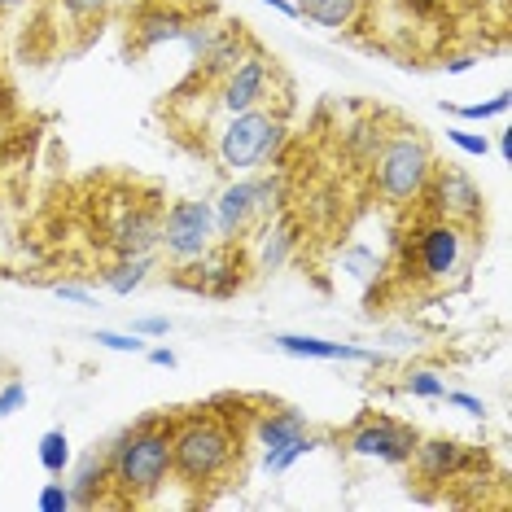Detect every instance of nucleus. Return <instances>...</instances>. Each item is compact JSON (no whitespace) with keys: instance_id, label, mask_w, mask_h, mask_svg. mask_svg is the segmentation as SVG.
I'll list each match as a JSON object with an SVG mask.
<instances>
[{"instance_id":"7c9ffc66","label":"nucleus","mask_w":512,"mask_h":512,"mask_svg":"<svg viewBox=\"0 0 512 512\" xmlns=\"http://www.w3.org/2000/svg\"><path fill=\"white\" fill-rule=\"evenodd\" d=\"M27 381H5L0 386V421H9V416H18V412H27Z\"/></svg>"},{"instance_id":"58836bf2","label":"nucleus","mask_w":512,"mask_h":512,"mask_svg":"<svg viewBox=\"0 0 512 512\" xmlns=\"http://www.w3.org/2000/svg\"><path fill=\"white\" fill-rule=\"evenodd\" d=\"M22 5H31V0H0V14H14Z\"/></svg>"},{"instance_id":"2f4dec72","label":"nucleus","mask_w":512,"mask_h":512,"mask_svg":"<svg viewBox=\"0 0 512 512\" xmlns=\"http://www.w3.org/2000/svg\"><path fill=\"white\" fill-rule=\"evenodd\" d=\"M442 403L456 407V412H464V416H486V403L477 399V394H469V390H447L442 394Z\"/></svg>"},{"instance_id":"6ab92c4d","label":"nucleus","mask_w":512,"mask_h":512,"mask_svg":"<svg viewBox=\"0 0 512 512\" xmlns=\"http://www.w3.org/2000/svg\"><path fill=\"white\" fill-rule=\"evenodd\" d=\"M386 132H390V123L381 119V114H368V119L351 123V127L342 132L346 162H351L355 171H368V167H372V158H377V149H381V141H386Z\"/></svg>"},{"instance_id":"a211bd4d","label":"nucleus","mask_w":512,"mask_h":512,"mask_svg":"<svg viewBox=\"0 0 512 512\" xmlns=\"http://www.w3.org/2000/svg\"><path fill=\"white\" fill-rule=\"evenodd\" d=\"M307 429L311 425L298 407H267V412L254 416V447H259V456H272V451H281L285 442H294Z\"/></svg>"},{"instance_id":"ddd939ff","label":"nucleus","mask_w":512,"mask_h":512,"mask_svg":"<svg viewBox=\"0 0 512 512\" xmlns=\"http://www.w3.org/2000/svg\"><path fill=\"white\" fill-rule=\"evenodd\" d=\"M158 224H162V211L149 202H123L119 215L110 224V241L119 254H158Z\"/></svg>"},{"instance_id":"f03ea898","label":"nucleus","mask_w":512,"mask_h":512,"mask_svg":"<svg viewBox=\"0 0 512 512\" xmlns=\"http://www.w3.org/2000/svg\"><path fill=\"white\" fill-rule=\"evenodd\" d=\"M106 464L114 508L154 504L158 491L171 482V421L145 416V421L127 425L106 447Z\"/></svg>"},{"instance_id":"dca6fc26","label":"nucleus","mask_w":512,"mask_h":512,"mask_svg":"<svg viewBox=\"0 0 512 512\" xmlns=\"http://www.w3.org/2000/svg\"><path fill=\"white\" fill-rule=\"evenodd\" d=\"M66 486H71V504L75 508L114 504V499H110V464H106V451H84V456H75L71 469H66Z\"/></svg>"},{"instance_id":"1a4fd4ad","label":"nucleus","mask_w":512,"mask_h":512,"mask_svg":"<svg viewBox=\"0 0 512 512\" xmlns=\"http://www.w3.org/2000/svg\"><path fill=\"white\" fill-rule=\"evenodd\" d=\"M272 57L250 49L241 57L232 71H224L215 79V106L219 114H241V110H254V106H267V97H272Z\"/></svg>"},{"instance_id":"7ed1b4c3","label":"nucleus","mask_w":512,"mask_h":512,"mask_svg":"<svg viewBox=\"0 0 512 512\" xmlns=\"http://www.w3.org/2000/svg\"><path fill=\"white\" fill-rule=\"evenodd\" d=\"M434 167H438V158H434L429 136L412 123H399L386 132V141H381L377 158L368 167L372 193L386 206H394V211H407V206H416L425 197V184L434 176Z\"/></svg>"},{"instance_id":"393cba45","label":"nucleus","mask_w":512,"mask_h":512,"mask_svg":"<svg viewBox=\"0 0 512 512\" xmlns=\"http://www.w3.org/2000/svg\"><path fill=\"white\" fill-rule=\"evenodd\" d=\"M508 106H512V92H508V88H499L495 97H486V101H473V106H447V101H442V110L456 114V119H464V123H491V119H504Z\"/></svg>"},{"instance_id":"f3484780","label":"nucleus","mask_w":512,"mask_h":512,"mask_svg":"<svg viewBox=\"0 0 512 512\" xmlns=\"http://www.w3.org/2000/svg\"><path fill=\"white\" fill-rule=\"evenodd\" d=\"M294 250H298V224H294V215L281 211V215L263 219L259 250H254V267H259V272H281V267L294 259Z\"/></svg>"},{"instance_id":"20e7f679","label":"nucleus","mask_w":512,"mask_h":512,"mask_svg":"<svg viewBox=\"0 0 512 512\" xmlns=\"http://www.w3.org/2000/svg\"><path fill=\"white\" fill-rule=\"evenodd\" d=\"M285 145H289V119L267 106L224 114V123L215 127V162L228 176H250V171L272 167V162H281Z\"/></svg>"},{"instance_id":"f8f14e48","label":"nucleus","mask_w":512,"mask_h":512,"mask_svg":"<svg viewBox=\"0 0 512 512\" xmlns=\"http://www.w3.org/2000/svg\"><path fill=\"white\" fill-rule=\"evenodd\" d=\"M469 447L464 442H456V438H442V434H434V438H421L416 434V442H412V469H416V477L421 482H429V486H447V482H456V477H464V469H469Z\"/></svg>"},{"instance_id":"72a5a7b5","label":"nucleus","mask_w":512,"mask_h":512,"mask_svg":"<svg viewBox=\"0 0 512 512\" xmlns=\"http://www.w3.org/2000/svg\"><path fill=\"white\" fill-rule=\"evenodd\" d=\"M53 294L57 298H62V302H79V307H88V302H92V289H84V285H53Z\"/></svg>"},{"instance_id":"aec40b11","label":"nucleus","mask_w":512,"mask_h":512,"mask_svg":"<svg viewBox=\"0 0 512 512\" xmlns=\"http://www.w3.org/2000/svg\"><path fill=\"white\" fill-rule=\"evenodd\" d=\"M158 267V254H119L106 272H101V285L110 289L114 298H132Z\"/></svg>"},{"instance_id":"412c9836","label":"nucleus","mask_w":512,"mask_h":512,"mask_svg":"<svg viewBox=\"0 0 512 512\" xmlns=\"http://www.w3.org/2000/svg\"><path fill=\"white\" fill-rule=\"evenodd\" d=\"M294 9H298V18L311 22V27L346 31L359 22V14H364V0H294Z\"/></svg>"},{"instance_id":"c9c22d12","label":"nucleus","mask_w":512,"mask_h":512,"mask_svg":"<svg viewBox=\"0 0 512 512\" xmlns=\"http://www.w3.org/2000/svg\"><path fill=\"white\" fill-rule=\"evenodd\" d=\"M442 66H447V75H464V71H473L477 66V57L473 53H456V57H447Z\"/></svg>"},{"instance_id":"4be33fe9","label":"nucleus","mask_w":512,"mask_h":512,"mask_svg":"<svg viewBox=\"0 0 512 512\" xmlns=\"http://www.w3.org/2000/svg\"><path fill=\"white\" fill-rule=\"evenodd\" d=\"M337 272L355 285H372L386 276V259H381L372 246H364V241H351V246L337 250Z\"/></svg>"},{"instance_id":"cd10ccee","label":"nucleus","mask_w":512,"mask_h":512,"mask_svg":"<svg viewBox=\"0 0 512 512\" xmlns=\"http://www.w3.org/2000/svg\"><path fill=\"white\" fill-rule=\"evenodd\" d=\"M92 342L97 346H106V351H119V355H145V337H136V333H114V329H97L92 333Z\"/></svg>"},{"instance_id":"4c0bfd02","label":"nucleus","mask_w":512,"mask_h":512,"mask_svg":"<svg viewBox=\"0 0 512 512\" xmlns=\"http://www.w3.org/2000/svg\"><path fill=\"white\" fill-rule=\"evenodd\" d=\"M495 149H499V158L508 162V158H512V136H508V132H499V145H495Z\"/></svg>"},{"instance_id":"e433bc0d","label":"nucleus","mask_w":512,"mask_h":512,"mask_svg":"<svg viewBox=\"0 0 512 512\" xmlns=\"http://www.w3.org/2000/svg\"><path fill=\"white\" fill-rule=\"evenodd\" d=\"M267 9H276V14H285V18H298V9H294V0H263Z\"/></svg>"},{"instance_id":"473e14b6","label":"nucleus","mask_w":512,"mask_h":512,"mask_svg":"<svg viewBox=\"0 0 512 512\" xmlns=\"http://www.w3.org/2000/svg\"><path fill=\"white\" fill-rule=\"evenodd\" d=\"M132 333L136 337H167L171 333V320L167 316H141V320H132Z\"/></svg>"},{"instance_id":"f257e3e1","label":"nucleus","mask_w":512,"mask_h":512,"mask_svg":"<svg viewBox=\"0 0 512 512\" xmlns=\"http://www.w3.org/2000/svg\"><path fill=\"white\" fill-rule=\"evenodd\" d=\"M241 464V434L215 407H193L171 416V477H180L189 491L224 486Z\"/></svg>"},{"instance_id":"f704fd0d","label":"nucleus","mask_w":512,"mask_h":512,"mask_svg":"<svg viewBox=\"0 0 512 512\" xmlns=\"http://www.w3.org/2000/svg\"><path fill=\"white\" fill-rule=\"evenodd\" d=\"M145 359L158 368H180V355L171 351V346H145Z\"/></svg>"},{"instance_id":"2eb2a0df","label":"nucleus","mask_w":512,"mask_h":512,"mask_svg":"<svg viewBox=\"0 0 512 512\" xmlns=\"http://www.w3.org/2000/svg\"><path fill=\"white\" fill-rule=\"evenodd\" d=\"M184 22L189 14L176 5H167V0H145V5L132 9V40L141 53H158L162 44H176Z\"/></svg>"},{"instance_id":"5701e85b","label":"nucleus","mask_w":512,"mask_h":512,"mask_svg":"<svg viewBox=\"0 0 512 512\" xmlns=\"http://www.w3.org/2000/svg\"><path fill=\"white\" fill-rule=\"evenodd\" d=\"M36 460H40V469L49 473V477H66V469H71V460H75L71 434H66L62 425L44 429L40 442H36Z\"/></svg>"},{"instance_id":"9b49d317","label":"nucleus","mask_w":512,"mask_h":512,"mask_svg":"<svg viewBox=\"0 0 512 512\" xmlns=\"http://www.w3.org/2000/svg\"><path fill=\"white\" fill-rule=\"evenodd\" d=\"M215 215V241L219 246H241L254 228H259V211H254V180L232 176L211 202Z\"/></svg>"},{"instance_id":"423d86ee","label":"nucleus","mask_w":512,"mask_h":512,"mask_svg":"<svg viewBox=\"0 0 512 512\" xmlns=\"http://www.w3.org/2000/svg\"><path fill=\"white\" fill-rule=\"evenodd\" d=\"M215 246V215L206 197H180L162 211L158 224V259H167L171 267L197 263L206 250Z\"/></svg>"},{"instance_id":"ea45409f","label":"nucleus","mask_w":512,"mask_h":512,"mask_svg":"<svg viewBox=\"0 0 512 512\" xmlns=\"http://www.w3.org/2000/svg\"><path fill=\"white\" fill-rule=\"evenodd\" d=\"M136 5H145V0H114V9H136Z\"/></svg>"},{"instance_id":"c756f323","label":"nucleus","mask_w":512,"mask_h":512,"mask_svg":"<svg viewBox=\"0 0 512 512\" xmlns=\"http://www.w3.org/2000/svg\"><path fill=\"white\" fill-rule=\"evenodd\" d=\"M57 5H62L66 18H75V22H101L114 9V0H57Z\"/></svg>"},{"instance_id":"4468645a","label":"nucleus","mask_w":512,"mask_h":512,"mask_svg":"<svg viewBox=\"0 0 512 512\" xmlns=\"http://www.w3.org/2000/svg\"><path fill=\"white\" fill-rule=\"evenodd\" d=\"M272 346L294 359H324V364H386L381 351H368V346H351V342H329V337H316V333H272Z\"/></svg>"},{"instance_id":"0eeeda50","label":"nucleus","mask_w":512,"mask_h":512,"mask_svg":"<svg viewBox=\"0 0 512 512\" xmlns=\"http://www.w3.org/2000/svg\"><path fill=\"white\" fill-rule=\"evenodd\" d=\"M412 442H416V429L394 421V416H359V421L342 434L346 456L377 460V464H390V469H407Z\"/></svg>"},{"instance_id":"b1692460","label":"nucleus","mask_w":512,"mask_h":512,"mask_svg":"<svg viewBox=\"0 0 512 512\" xmlns=\"http://www.w3.org/2000/svg\"><path fill=\"white\" fill-rule=\"evenodd\" d=\"M324 442H329V438H320V434H311V429H307V434H298L294 442H285L281 451H272V456H259V464H263V473L281 477V473H289V469H294L298 460H307L311 451H320Z\"/></svg>"},{"instance_id":"bb28decb","label":"nucleus","mask_w":512,"mask_h":512,"mask_svg":"<svg viewBox=\"0 0 512 512\" xmlns=\"http://www.w3.org/2000/svg\"><path fill=\"white\" fill-rule=\"evenodd\" d=\"M36 508H40V512H75L66 477H53V482H44V486H40V491H36Z\"/></svg>"},{"instance_id":"a19ab883","label":"nucleus","mask_w":512,"mask_h":512,"mask_svg":"<svg viewBox=\"0 0 512 512\" xmlns=\"http://www.w3.org/2000/svg\"><path fill=\"white\" fill-rule=\"evenodd\" d=\"M416 5H434V0H416Z\"/></svg>"},{"instance_id":"a878e982","label":"nucleus","mask_w":512,"mask_h":512,"mask_svg":"<svg viewBox=\"0 0 512 512\" xmlns=\"http://www.w3.org/2000/svg\"><path fill=\"white\" fill-rule=\"evenodd\" d=\"M403 390L412 394V399L442 403V394H447V381H442L434 368H412V372H407V377H403Z\"/></svg>"},{"instance_id":"c85d7f7f","label":"nucleus","mask_w":512,"mask_h":512,"mask_svg":"<svg viewBox=\"0 0 512 512\" xmlns=\"http://www.w3.org/2000/svg\"><path fill=\"white\" fill-rule=\"evenodd\" d=\"M447 141L456 145L464 158H486V154H491V141H486V132H469V127H451Z\"/></svg>"},{"instance_id":"9d476101","label":"nucleus","mask_w":512,"mask_h":512,"mask_svg":"<svg viewBox=\"0 0 512 512\" xmlns=\"http://www.w3.org/2000/svg\"><path fill=\"white\" fill-rule=\"evenodd\" d=\"M176 281L197 289V294H211V298H232L241 285H246V259H241L237 246H215L202 254L197 263L176 267Z\"/></svg>"},{"instance_id":"6e6552de","label":"nucleus","mask_w":512,"mask_h":512,"mask_svg":"<svg viewBox=\"0 0 512 512\" xmlns=\"http://www.w3.org/2000/svg\"><path fill=\"white\" fill-rule=\"evenodd\" d=\"M421 202L429 206V215L451 219V224H464L469 232L486 219L482 184H477L469 171H460V167H434V176H429Z\"/></svg>"},{"instance_id":"39448f33","label":"nucleus","mask_w":512,"mask_h":512,"mask_svg":"<svg viewBox=\"0 0 512 512\" xmlns=\"http://www.w3.org/2000/svg\"><path fill=\"white\" fill-rule=\"evenodd\" d=\"M469 237L473 232L451 219L425 215L421 224L403 237L399 281L407 285H451L469 263Z\"/></svg>"}]
</instances>
